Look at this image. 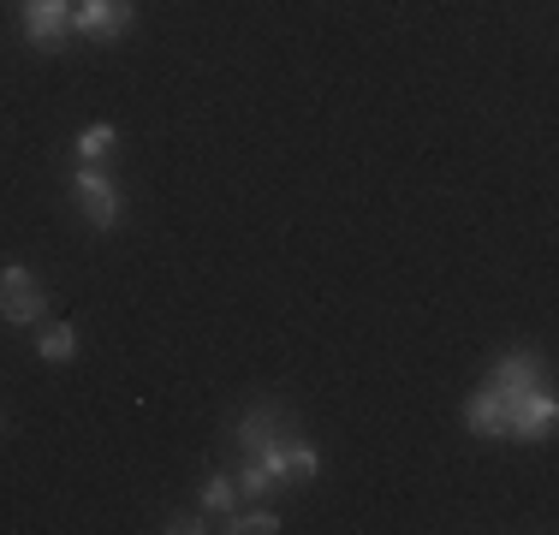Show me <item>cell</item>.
I'll return each instance as SVG.
<instances>
[{"mask_svg":"<svg viewBox=\"0 0 559 535\" xmlns=\"http://www.w3.org/2000/svg\"><path fill=\"white\" fill-rule=\"evenodd\" d=\"M559 423V405H554V387L536 381L530 393L512 399V411H506V440H548Z\"/></svg>","mask_w":559,"mask_h":535,"instance_id":"4","label":"cell"},{"mask_svg":"<svg viewBox=\"0 0 559 535\" xmlns=\"http://www.w3.org/2000/svg\"><path fill=\"white\" fill-rule=\"evenodd\" d=\"M512 399H518V393H495V387H483V393L464 399V423H471L476 435L500 440V435H506V411H512Z\"/></svg>","mask_w":559,"mask_h":535,"instance_id":"8","label":"cell"},{"mask_svg":"<svg viewBox=\"0 0 559 535\" xmlns=\"http://www.w3.org/2000/svg\"><path fill=\"white\" fill-rule=\"evenodd\" d=\"M36 357H43V364H72L78 357V328L72 321H48V328L36 333Z\"/></svg>","mask_w":559,"mask_h":535,"instance_id":"9","label":"cell"},{"mask_svg":"<svg viewBox=\"0 0 559 535\" xmlns=\"http://www.w3.org/2000/svg\"><path fill=\"white\" fill-rule=\"evenodd\" d=\"M286 471H292V482H316L322 476V452L304 435H286Z\"/></svg>","mask_w":559,"mask_h":535,"instance_id":"12","label":"cell"},{"mask_svg":"<svg viewBox=\"0 0 559 535\" xmlns=\"http://www.w3.org/2000/svg\"><path fill=\"white\" fill-rule=\"evenodd\" d=\"M536 381H542V357L524 352V345H518V352H506L500 364L488 369V387H495V393H530Z\"/></svg>","mask_w":559,"mask_h":535,"instance_id":"7","label":"cell"},{"mask_svg":"<svg viewBox=\"0 0 559 535\" xmlns=\"http://www.w3.org/2000/svg\"><path fill=\"white\" fill-rule=\"evenodd\" d=\"M114 143H119V131L108 126V119H96V126H84V131H78V155H84L90 167H102V160L114 155Z\"/></svg>","mask_w":559,"mask_h":535,"instance_id":"11","label":"cell"},{"mask_svg":"<svg viewBox=\"0 0 559 535\" xmlns=\"http://www.w3.org/2000/svg\"><path fill=\"white\" fill-rule=\"evenodd\" d=\"M0 435H7V411H0Z\"/></svg>","mask_w":559,"mask_h":535,"instance_id":"15","label":"cell"},{"mask_svg":"<svg viewBox=\"0 0 559 535\" xmlns=\"http://www.w3.org/2000/svg\"><path fill=\"white\" fill-rule=\"evenodd\" d=\"M0 321H12V328H43L48 321V286L36 280L31 262L0 268Z\"/></svg>","mask_w":559,"mask_h":535,"instance_id":"1","label":"cell"},{"mask_svg":"<svg viewBox=\"0 0 559 535\" xmlns=\"http://www.w3.org/2000/svg\"><path fill=\"white\" fill-rule=\"evenodd\" d=\"M221 530H226V535H274V530H280V512H274L269 500H257L250 512H238V506H233V512L221 518Z\"/></svg>","mask_w":559,"mask_h":535,"instance_id":"10","label":"cell"},{"mask_svg":"<svg viewBox=\"0 0 559 535\" xmlns=\"http://www.w3.org/2000/svg\"><path fill=\"white\" fill-rule=\"evenodd\" d=\"M138 19V0H72V36L90 43H119Z\"/></svg>","mask_w":559,"mask_h":535,"instance_id":"3","label":"cell"},{"mask_svg":"<svg viewBox=\"0 0 559 535\" xmlns=\"http://www.w3.org/2000/svg\"><path fill=\"white\" fill-rule=\"evenodd\" d=\"M286 423H292V417H286V405H280V399H257V405H250L245 417L233 423V440H238L245 452H257V447H269V440L286 435Z\"/></svg>","mask_w":559,"mask_h":535,"instance_id":"6","label":"cell"},{"mask_svg":"<svg viewBox=\"0 0 559 535\" xmlns=\"http://www.w3.org/2000/svg\"><path fill=\"white\" fill-rule=\"evenodd\" d=\"M162 530H167V535H203L209 524H203V518H197V512H173Z\"/></svg>","mask_w":559,"mask_h":535,"instance_id":"14","label":"cell"},{"mask_svg":"<svg viewBox=\"0 0 559 535\" xmlns=\"http://www.w3.org/2000/svg\"><path fill=\"white\" fill-rule=\"evenodd\" d=\"M72 203H78V214H84L96 233H114L119 226V214H126V197H119V185L108 179L102 167H78V179H72Z\"/></svg>","mask_w":559,"mask_h":535,"instance_id":"2","label":"cell"},{"mask_svg":"<svg viewBox=\"0 0 559 535\" xmlns=\"http://www.w3.org/2000/svg\"><path fill=\"white\" fill-rule=\"evenodd\" d=\"M19 12H24L31 48H48V54L66 48V36H72V0H19Z\"/></svg>","mask_w":559,"mask_h":535,"instance_id":"5","label":"cell"},{"mask_svg":"<svg viewBox=\"0 0 559 535\" xmlns=\"http://www.w3.org/2000/svg\"><path fill=\"white\" fill-rule=\"evenodd\" d=\"M233 506H238V482L226 476V471H215V476L203 482V512H209V518H226Z\"/></svg>","mask_w":559,"mask_h":535,"instance_id":"13","label":"cell"}]
</instances>
